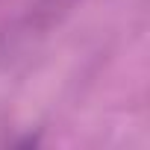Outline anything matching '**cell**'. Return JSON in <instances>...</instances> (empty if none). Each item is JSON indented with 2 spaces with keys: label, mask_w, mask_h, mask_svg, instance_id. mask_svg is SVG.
<instances>
[{
  "label": "cell",
  "mask_w": 150,
  "mask_h": 150,
  "mask_svg": "<svg viewBox=\"0 0 150 150\" xmlns=\"http://www.w3.org/2000/svg\"><path fill=\"white\" fill-rule=\"evenodd\" d=\"M77 0H30L21 15V33L24 35H44L53 24H59Z\"/></svg>",
  "instance_id": "cell-1"
}]
</instances>
